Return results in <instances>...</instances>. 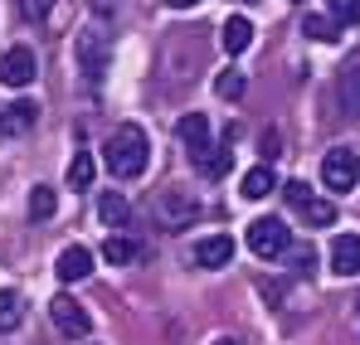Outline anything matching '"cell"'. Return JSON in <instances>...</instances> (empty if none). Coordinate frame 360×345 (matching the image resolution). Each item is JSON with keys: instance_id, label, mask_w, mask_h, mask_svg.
Returning <instances> with one entry per match:
<instances>
[{"instance_id": "1", "label": "cell", "mask_w": 360, "mask_h": 345, "mask_svg": "<svg viewBox=\"0 0 360 345\" xmlns=\"http://www.w3.org/2000/svg\"><path fill=\"white\" fill-rule=\"evenodd\" d=\"M146 161H151V141H146V131L141 126H117L112 136H108V171L117 175V180H136V175L146 171Z\"/></svg>"}, {"instance_id": "2", "label": "cell", "mask_w": 360, "mask_h": 345, "mask_svg": "<svg viewBox=\"0 0 360 345\" xmlns=\"http://www.w3.org/2000/svg\"><path fill=\"white\" fill-rule=\"evenodd\" d=\"M283 195H288L292 214H302V224H307V229H331V224H336V204H331V200H321L307 180L283 185Z\"/></svg>"}, {"instance_id": "3", "label": "cell", "mask_w": 360, "mask_h": 345, "mask_svg": "<svg viewBox=\"0 0 360 345\" xmlns=\"http://www.w3.org/2000/svg\"><path fill=\"white\" fill-rule=\"evenodd\" d=\"M321 185H326L331 195L356 190V185H360V151H351V146L326 151V161H321Z\"/></svg>"}, {"instance_id": "4", "label": "cell", "mask_w": 360, "mask_h": 345, "mask_svg": "<svg viewBox=\"0 0 360 345\" xmlns=\"http://www.w3.org/2000/svg\"><path fill=\"white\" fill-rule=\"evenodd\" d=\"M156 219H161V229H190L195 219H200V200L195 195H185V190H166L161 200H156Z\"/></svg>"}, {"instance_id": "5", "label": "cell", "mask_w": 360, "mask_h": 345, "mask_svg": "<svg viewBox=\"0 0 360 345\" xmlns=\"http://www.w3.org/2000/svg\"><path fill=\"white\" fill-rule=\"evenodd\" d=\"M288 238H292L288 224H283V219H273V214L248 224V248H253L258 258H278V253H288Z\"/></svg>"}, {"instance_id": "6", "label": "cell", "mask_w": 360, "mask_h": 345, "mask_svg": "<svg viewBox=\"0 0 360 345\" xmlns=\"http://www.w3.org/2000/svg\"><path fill=\"white\" fill-rule=\"evenodd\" d=\"M78 68H83L88 83H103V73H108V34H98V30L78 34Z\"/></svg>"}, {"instance_id": "7", "label": "cell", "mask_w": 360, "mask_h": 345, "mask_svg": "<svg viewBox=\"0 0 360 345\" xmlns=\"http://www.w3.org/2000/svg\"><path fill=\"white\" fill-rule=\"evenodd\" d=\"M34 78H39V63H34V54L25 44H15V49L0 54V83L5 88H30Z\"/></svg>"}, {"instance_id": "8", "label": "cell", "mask_w": 360, "mask_h": 345, "mask_svg": "<svg viewBox=\"0 0 360 345\" xmlns=\"http://www.w3.org/2000/svg\"><path fill=\"white\" fill-rule=\"evenodd\" d=\"M49 316H54V326H59L63 336H73V341H83V336L93 331L83 301H73V297H54V301H49Z\"/></svg>"}, {"instance_id": "9", "label": "cell", "mask_w": 360, "mask_h": 345, "mask_svg": "<svg viewBox=\"0 0 360 345\" xmlns=\"http://www.w3.org/2000/svg\"><path fill=\"white\" fill-rule=\"evenodd\" d=\"M176 136H180V146L195 156V161H205L214 146H210V122H205V112H185L180 117V126H176Z\"/></svg>"}, {"instance_id": "10", "label": "cell", "mask_w": 360, "mask_h": 345, "mask_svg": "<svg viewBox=\"0 0 360 345\" xmlns=\"http://www.w3.org/2000/svg\"><path fill=\"white\" fill-rule=\"evenodd\" d=\"M331 273L336 278H360V233H341L331 243Z\"/></svg>"}, {"instance_id": "11", "label": "cell", "mask_w": 360, "mask_h": 345, "mask_svg": "<svg viewBox=\"0 0 360 345\" xmlns=\"http://www.w3.org/2000/svg\"><path fill=\"white\" fill-rule=\"evenodd\" d=\"M54 273H59V282H83V278L93 273V253H88L83 243H68L59 253V263H54Z\"/></svg>"}, {"instance_id": "12", "label": "cell", "mask_w": 360, "mask_h": 345, "mask_svg": "<svg viewBox=\"0 0 360 345\" xmlns=\"http://www.w3.org/2000/svg\"><path fill=\"white\" fill-rule=\"evenodd\" d=\"M34 122H39V108H34V103H10V108L0 112V141H15V136H25Z\"/></svg>"}, {"instance_id": "13", "label": "cell", "mask_w": 360, "mask_h": 345, "mask_svg": "<svg viewBox=\"0 0 360 345\" xmlns=\"http://www.w3.org/2000/svg\"><path fill=\"white\" fill-rule=\"evenodd\" d=\"M229 258H234V238L229 233H210V238L195 243V263L200 268H224Z\"/></svg>"}, {"instance_id": "14", "label": "cell", "mask_w": 360, "mask_h": 345, "mask_svg": "<svg viewBox=\"0 0 360 345\" xmlns=\"http://www.w3.org/2000/svg\"><path fill=\"white\" fill-rule=\"evenodd\" d=\"M278 190V175H273V166H253V171L243 175V200H263V195H273Z\"/></svg>"}, {"instance_id": "15", "label": "cell", "mask_w": 360, "mask_h": 345, "mask_svg": "<svg viewBox=\"0 0 360 345\" xmlns=\"http://www.w3.org/2000/svg\"><path fill=\"white\" fill-rule=\"evenodd\" d=\"M224 54H243L248 44H253V25L243 20V15H234V20H224Z\"/></svg>"}, {"instance_id": "16", "label": "cell", "mask_w": 360, "mask_h": 345, "mask_svg": "<svg viewBox=\"0 0 360 345\" xmlns=\"http://www.w3.org/2000/svg\"><path fill=\"white\" fill-rule=\"evenodd\" d=\"M341 108L351 117H360V54L346 63V73H341Z\"/></svg>"}, {"instance_id": "17", "label": "cell", "mask_w": 360, "mask_h": 345, "mask_svg": "<svg viewBox=\"0 0 360 345\" xmlns=\"http://www.w3.org/2000/svg\"><path fill=\"white\" fill-rule=\"evenodd\" d=\"M25 321V301H20V292H0V336H10L15 326Z\"/></svg>"}, {"instance_id": "18", "label": "cell", "mask_w": 360, "mask_h": 345, "mask_svg": "<svg viewBox=\"0 0 360 345\" xmlns=\"http://www.w3.org/2000/svg\"><path fill=\"white\" fill-rule=\"evenodd\" d=\"M98 219H103L108 229H122V224H127V200H122L117 190H108V195L98 200Z\"/></svg>"}, {"instance_id": "19", "label": "cell", "mask_w": 360, "mask_h": 345, "mask_svg": "<svg viewBox=\"0 0 360 345\" xmlns=\"http://www.w3.org/2000/svg\"><path fill=\"white\" fill-rule=\"evenodd\" d=\"M302 34H311L316 44H331V39L341 34V25H336L331 15H307V20H302Z\"/></svg>"}, {"instance_id": "20", "label": "cell", "mask_w": 360, "mask_h": 345, "mask_svg": "<svg viewBox=\"0 0 360 345\" xmlns=\"http://www.w3.org/2000/svg\"><path fill=\"white\" fill-rule=\"evenodd\" d=\"M93 175H98L93 156H88V151H78V156H73V166H68V190H88V185H93Z\"/></svg>"}, {"instance_id": "21", "label": "cell", "mask_w": 360, "mask_h": 345, "mask_svg": "<svg viewBox=\"0 0 360 345\" xmlns=\"http://www.w3.org/2000/svg\"><path fill=\"white\" fill-rule=\"evenodd\" d=\"M54 209H59V195H54L49 185H34V190H30V219H49Z\"/></svg>"}, {"instance_id": "22", "label": "cell", "mask_w": 360, "mask_h": 345, "mask_svg": "<svg viewBox=\"0 0 360 345\" xmlns=\"http://www.w3.org/2000/svg\"><path fill=\"white\" fill-rule=\"evenodd\" d=\"M243 88H248V78H243V73H234V68H224V73L214 78V93H219L224 103H239Z\"/></svg>"}, {"instance_id": "23", "label": "cell", "mask_w": 360, "mask_h": 345, "mask_svg": "<svg viewBox=\"0 0 360 345\" xmlns=\"http://www.w3.org/2000/svg\"><path fill=\"white\" fill-rule=\"evenodd\" d=\"M136 253H141V248H136L131 238H108V243H103V258H108L112 268H127V263H131Z\"/></svg>"}, {"instance_id": "24", "label": "cell", "mask_w": 360, "mask_h": 345, "mask_svg": "<svg viewBox=\"0 0 360 345\" xmlns=\"http://www.w3.org/2000/svg\"><path fill=\"white\" fill-rule=\"evenodd\" d=\"M195 166H200V175H205V180H224L234 161H229V151H210V156H205V161H195Z\"/></svg>"}, {"instance_id": "25", "label": "cell", "mask_w": 360, "mask_h": 345, "mask_svg": "<svg viewBox=\"0 0 360 345\" xmlns=\"http://www.w3.org/2000/svg\"><path fill=\"white\" fill-rule=\"evenodd\" d=\"M336 25H360V0H326Z\"/></svg>"}, {"instance_id": "26", "label": "cell", "mask_w": 360, "mask_h": 345, "mask_svg": "<svg viewBox=\"0 0 360 345\" xmlns=\"http://www.w3.org/2000/svg\"><path fill=\"white\" fill-rule=\"evenodd\" d=\"M54 5H59V0H20V15H25L30 25H39V20H49Z\"/></svg>"}, {"instance_id": "27", "label": "cell", "mask_w": 360, "mask_h": 345, "mask_svg": "<svg viewBox=\"0 0 360 345\" xmlns=\"http://www.w3.org/2000/svg\"><path fill=\"white\" fill-rule=\"evenodd\" d=\"M278 156H283V151H278V126H268V131H263V166H273Z\"/></svg>"}, {"instance_id": "28", "label": "cell", "mask_w": 360, "mask_h": 345, "mask_svg": "<svg viewBox=\"0 0 360 345\" xmlns=\"http://www.w3.org/2000/svg\"><path fill=\"white\" fill-rule=\"evenodd\" d=\"M263 301H273V306H278V301H283V282H263Z\"/></svg>"}, {"instance_id": "29", "label": "cell", "mask_w": 360, "mask_h": 345, "mask_svg": "<svg viewBox=\"0 0 360 345\" xmlns=\"http://www.w3.org/2000/svg\"><path fill=\"white\" fill-rule=\"evenodd\" d=\"M88 5H93V15H112L117 10V0H88Z\"/></svg>"}, {"instance_id": "30", "label": "cell", "mask_w": 360, "mask_h": 345, "mask_svg": "<svg viewBox=\"0 0 360 345\" xmlns=\"http://www.w3.org/2000/svg\"><path fill=\"white\" fill-rule=\"evenodd\" d=\"M311 263H316V258H311V253H307V248H302V253H297V273H302V278H307V273H311Z\"/></svg>"}, {"instance_id": "31", "label": "cell", "mask_w": 360, "mask_h": 345, "mask_svg": "<svg viewBox=\"0 0 360 345\" xmlns=\"http://www.w3.org/2000/svg\"><path fill=\"white\" fill-rule=\"evenodd\" d=\"M166 5H171V10H195L200 0H166Z\"/></svg>"}, {"instance_id": "32", "label": "cell", "mask_w": 360, "mask_h": 345, "mask_svg": "<svg viewBox=\"0 0 360 345\" xmlns=\"http://www.w3.org/2000/svg\"><path fill=\"white\" fill-rule=\"evenodd\" d=\"M210 345H239V341H234V336H214Z\"/></svg>"}, {"instance_id": "33", "label": "cell", "mask_w": 360, "mask_h": 345, "mask_svg": "<svg viewBox=\"0 0 360 345\" xmlns=\"http://www.w3.org/2000/svg\"><path fill=\"white\" fill-rule=\"evenodd\" d=\"M292 5H302V0H292Z\"/></svg>"}]
</instances>
